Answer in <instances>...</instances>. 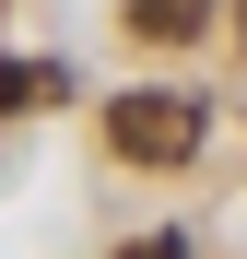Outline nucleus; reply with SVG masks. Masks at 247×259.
<instances>
[{
	"mask_svg": "<svg viewBox=\"0 0 247 259\" xmlns=\"http://www.w3.org/2000/svg\"><path fill=\"white\" fill-rule=\"evenodd\" d=\"M200 95H177V82H141V95H118L106 106V153L118 165H188L200 153Z\"/></svg>",
	"mask_w": 247,
	"mask_h": 259,
	"instance_id": "obj_1",
	"label": "nucleus"
},
{
	"mask_svg": "<svg viewBox=\"0 0 247 259\" xmlns=\"http://www.w3.org/2000/svg\"><path fill=\"white\" fill-rule=\"evenodd\" d=\"M224 0H130V35L141 48H188V35H212Z\"/></svg>",
	"mask_w": 247,
	"mask_h": 259,
	"instance_id": "obj_2",
	"label": "nucleus"
},
{
	"mask_svg": "<svg viewBox=\"0 0 247 259\" xmlns=\"http://www.w3.org/2000/svg\"><path fill=\"white\" fill-rule=\"evenodd\" d=\"M71 82L47 71V59H0V118H24V106H59Z\"/></svg>",
	"mask_w": 247,
	"mask_h": 259,
	"instance_id": "obj_3",
	"label": "nucleus"
},
{
	"mask_svg": "<svg viewBox=\"0 0 247 259\" xmlns=\"http://www.w3.org/2000/svg\"><path fill=\"white\" fill-rule=\"evenodd\" d=\"M118 259H188V236L165 224V236H130V247H118Z\"/></svg>",
	"mask_w": 247,
	"mask_h": 259,
	"instance_id": "obj_4",
	"label": "nucleus"
},
{
	"mask_svg": "<svg viewBox=\"0 0 247 259\" xmlns=\"http://www.w3.org/2000/svg\"><path fill=\"white\" fill-rule=\"evenodd\" d=\"M235 35H247V0H235Z\"/></svg>",
	"mask_w": 247,
	"mask_h": 259,
	"instance_id": "obj_5",
	"label": "nucleus"
}]
</instances>
